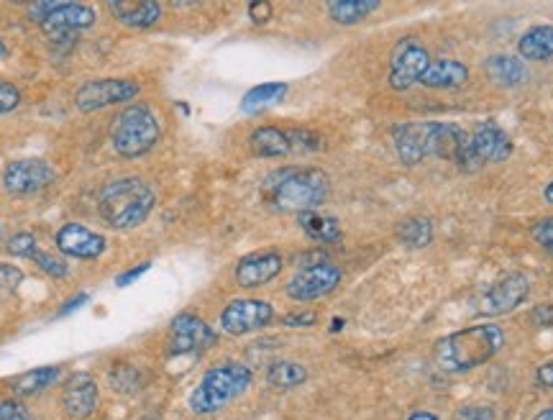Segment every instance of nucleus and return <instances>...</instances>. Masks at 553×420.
Listing matches in <instances>:
<instances>
[{"label":"nucleus","instance_id":"f257e3e1","mask_svg":"<svg viewBox=\"0 0 553 420\" xmlns=\"http://www.w3.org/2000/svg\"><path fill=\"white\" fill-rule=\"evenodd\" d=\"M331 195V180L318 167H280L262 182V200L277 213H308L318 210Z\"/></svg>","mask_w":553,"mask_h":420},{"label":"nucleus","instance_id":"f03ea898","mask_svg":"<svg viewBox=\"0 0 553 420\" xmlns=\"http://www.w3.org/2000/svg\"><path fill=\"white\" fill-rule=\"evenodd\" d=\"M505 344V331L495 323L461 328L449 333L433 346V359L446 374H466L495 359Z\"/></svg>","mask_w":553,"mask_h":420},{"label":"nucleus","instance_id":"7ed1b4c3","mask_svg":"<svg viewBox=\"0 0 553 420\" xmlns=\"http://www.w3.org/2000/svg\"><path fill=\"white\" fill-rule=\"evenodd\" d=\"M392 144L402 164L415 167L428 157L459 159L466 134L454 123H400L392 131Z\"/></svg>","mask_w":553,"mask_h":420},{"label":"nucleus","instance_id":"20e7f679","mask_svg":"<svg viewBox=\"0 0 553 420\" xmlns=\"http://www.w3.org/2000/svg\"><path fill=\"white\" fill-rule=\"evenodd\" d=\"M157 195L141 177H116L98 195V216L113 231H131L149 218Z\"/></svg>","mask_w":553,"mask_h":420},{"label":"nucleus","instance_id":"39448f33","mask_svg":"<svg viewBox=\"0 0 553 420\" xmlns=\"http://www.w3.org/2000/svg\"><path fill=\"white\" fill-rule=\"evenodd\" d=\"M251 369L246 364L239 362H223L218 367L208 369V372L200 377L198 387L190 392V410L195 415H210L218 413L221 408H226L228 403H233L236 397L244 395L251 387Z\"/></svg>","mask_w":553,"mask_h":420},{"label":"nucleus","instance_id":"423d86ee","mask_svg":"<svg viewBox=\"0 0 553 420\" xmlns=\"http://www.w3.org/2000/svg\"><path fill=\"white\" fill-rule=\"evenodd\" d=\"M159 139H162V129H159L157 116L144 103H134L129 108H123L116 121H113L111 144L118 157L123 159L144 157V154L152 152Z\"/></svg>","mask_w":553,"mask_h":420},{"label":"nucleus","instance_id":"0eeeda50","mask_svg":"<svg viewBox=\"0 0 553 420\" xmlns=\"http://www.w3.org/2000/svg\"><path fill=\"white\" fill-rule=\"evenodd\" d=\"M323 146L321 134L310 129H280V126H259L251 131L249 149L254 157L282 159L292 154L318 152Z\"/></svg>","mask_w":553,"mask_h":420},{"label":"nucleus","instance_id":"6e6552de","mask_svg":"<svg viewBox=\"0 0 553 420\" xmlns=\"http://www.w3.org/2000/svg\"><path fill=\"white\" fill-rule=\"evenodd\" d=\"M513 149V139H510L497 123L484 121L474 129L472 136H466V144L464 149H461L456 164H459L464 172H479L484 164L510 159Z\"/></svg>","mask_w":553,"mask_h":420},{"label":"nucleus","instance_id":"1a4fd4ad","mask_svg":"<svg viewBox=\"0 0 553 420\" xmlns=\"http://www.w3.org/2000/svg\"><path fill=\"white\" fill-rule=\"evenodd\" d=\"M141 85L129 77H103V80L85 82L75 93L77 111L93 113L111 108L118 103H129V100L139 98Z\"/></svg>","mask_w":553,"mask_h":420},{"label":"nucleus","instance_id":"9d476101","mask_svg":"<svg viewBox=\"0 0 553 420\" xmlns=\"http://www.w3.org/2000/svg\"><path fill=\"white\" fill-rule=\"evenodd\" d=\"M431 67V54L428 49L415 39L397 41V47L392 49L390 57V72H387V82L392 90H410L415 82L423 80L425 70Z\"/></svg>","mask_w":553,"mask_h":420},{"label":"nucleus","instance_id":"9b49d317","mask_svg":"<svg viewBox=\"0 0 553 420\" xmlns=\"http://www.w3.org/2000/svg\"><path fill=\"white\" fill-rule=\"evenodd\" d=\"M57 182V170L47 159H16L3 170V187L11 195H34Z\"/></svg>","mask_w":553,"mask_h":420},{"label":"nucleus","instance_id":"f8f14e48","mask_svg":"<svg viewBox=\"0 0 553 420\" xmlns=\"http://www.w3.org/2000/svg\"><path fill=\"white\" fill-rule=\"evenodd\" d=\"M274 321V308L267 300L236 298L221 310V328L228 336H246L262 331Z\"/></svg>","mask_w":553,"mask_h":420},{"label":"nucleus","instance_id":"ddd939ff","mask_svg":"<svg viewBox=\"0 0 553 420\" xmlns=\"http://www.w3.org/2000/svg\"><path fill=\"white\" fill-rule=\"evenodd\" d=\"M341 282V269L336 267L328 259H321L315 264H305L290 282H287V295L297 303H310V300H318L328 292H333Z\"/></svg>","mask_w":553,"mask_h":420},{"label":"nucleus","instance_id":"4468645a","mask_svg":"<svg viewBox=\"0 0 553 420\" xmlns=\"http://www.w3.org/2000/svg\"><path fill=\"white\" fill-rule=\"evenodd\" d=\"M530 295V280L523 272H510L502 280H497L495 285L484 292L477 303V315L484 318H497V315L513 313L515 308L528 300Z\"/></svg>","mask_w":553,"mask_h":420},{"label":"nucleus","instance_id":"2eb2a0df","mask_svg":"<svg viewBox=\"0 0 553 420\" xmlns=\"http://www.w3.org/2000/svg\"><path fill=\"white\" fill-rule=\"evenodd\" d=\"M218 336L208 323L195 313H180L169 326V354H200L216 344Z\"/></svg>","mask_w":553,"mask_h":420},{"label":"nucleus","instance_id":"dca6fc26","mask_svg":"<svg viewBox=\"0 0 553 420\" xmlns=\"http://www.w3.org/2000/svg\"><path fill=\"white\" fill-rule=\"evenodd\" d=\"M57 249L70 259H80V262H93V259L103 257L105 249H108V239L93 228L82 226V223H65L59 228L57 236Z\"/></svg>","mask_w":553,"mask_h":420},{"label":"nucleus","instance_id":"f3484780","mask_svg":"<svg viewBox=\"0 0 553 420\" xmlns=\"http://www.w3.org/2000/svg\"><path fill=\"white\" fill-rule=\"evenodd\" d=\"M282 267H285V259H282L280 251H254V254H246V257L236 264L233 277H236V285L239 287L254 290V287L269 285L274 277H280Z\"/></svg>","mask_w":553,"mask_h":420},{"label":"nucleus","instance_id":"a211bd4d","mask_svg":"<svg viewBox=\"0 0 553 420\" xmlns=\"http://www.w3.org/2000/svg\"><path fill=\"white\" fill-rule=\"evenodd\" d=\"M95 18H98V13L88 3H59L57 11L41 24V31L49 39H67L77 31L90 29L95 24Z\"/></svg>","mask_w":553,"mask_h":420},{"label":"nucleus","instance_id":"6ab92c4d","mask_svg":"<svg viewBox=\"0 0 553 420\" xmlns=\"http://www.w3.org/2000/svg\"><path fill=\"white\" fill-rule=\"evenodd\" d=\"M98 400V385H95L90 374H72L70 380H67L65 392H62V405H65V413L70 420L90 418L95 413V408H98Z\"/></svg>","mask_w":553,"mask_h":420},{"label":"nucleus","instance_id":"aec40b11","mask_svg":"<svg viewBox=\"0 0 553 420\" xmlns=\"http://www.w3.org/2000/svg\"><path fill=\"white\" fill-rule=\"evenodd\" d=\"M108 11L131 29H149L162 18V6L157 0H108Z\"/></svg>","mask_w":553,"mask_h":420},{"label":"nucleus","instance_id":"412c9836","mask_svg":"<svg viewBox=\"0 0 553 420\" xmlns=\"http://www.w3.org/2000/svg\"><path fill=\"white\" fill-rule=\"evenodd\" d=\"M484 72L492 82L502 85V88H518L528 80V67L520 57H513V54H492L484 62Z\"/></svg>","mask_w":553,"mask_h":420},{"label":"nucleus","instance_id":"4be33fe9","mask_svg":"<svg viewBox=\"0 0 553 420\" xmlns=\"http://www.w3.org/2000/svg\"><path fill=\"white\" fill-rule=\"evenodd\" d=\"M469 80V67L459 59H436L431 62V67L425 70L420 85L436 90H449V88H461L464 82Z\"/></svg>","mask_w":553,"mask_h":420},{"label":"nucleus","instance_id":"5701e85b","mask_svg":"<svg viewBox=\"0 0 553 420\" xmlns=\"http://www.w3.org/2000/svg\"><path fill=\"white\" fill-rule=\"evenodd\" d=\"M520 59L528 62H548L553 59V26L541 24L525 31L518 39Z\"/></svg>","mask_w":553,"mask_h":420},{"label":"nucleus","instance_id":"b1692460","mask_svg":"<svg viewBox=\"0 0 553 420\" xmlns=\"http://www.w3.org/2000/svg\"><path fill=\"white\" fill-rule=\"evenodd\" d=\"M297 226L303 228L305 236L310 241H318V244H336L341 239V223L333 216H323L318 210H308V213H300L297 216Z\"/></svg>","mask_w":553,"mask_h":420},{"label":"nucleus","instance_id":"393cba45","mask_svg":"<svg viewBox=\"0 0 553 420\" xmlns=\"http://www.w3.org/2000/svg\"><path fill=\"white\" fill-rule=\"evenodd\" d=\"M59 377H62V369H59V367L31 369V372L18 374L16 380L11 382V390L16 392L18 397L39 395V392H44V390H49L52 385H57Z\"/></svg>","mask_w":553,"mask_h":420},{"label":"nucleus","instance_id":"a878e982","mask_svg":"<svg viewBox=\"0 0 553 420\" xmlns=\"http://www.w3.org/2000/svg\"><path fill=\"white\" fill-rule=\"evenodd\" d=\"M379 6H382L379 0H333L328 3V16L341 26H354L372 16Z\"/></svg>","mask_w":553,"mask_h":420},{"label":"nucleus","instance_id":"bb28decb","mask_svg":"<svg viewBox=\"0 0 553 420\" xmlns=\"http://www.w3.org/2000/svg\"><path fill=\"white\" fill-rule=\"evenodd\" d=\"M285 95H287L285 82H264V85L251 88L249 93L244 95V100H241V111L254 116V113H262L267 111V108H272V105L280 103Z\"/></svg>","mask_w":553,"mask_h":420},{"label":"nucleus","instance_id":"cd10ccee","mask_svg":"<svg viewBox=\"0 0 553 420\" xmlns=\"http://www.w3.org/2000/svg\"><path fill=\"white\" fill-rule=\"evenodd\" d=\"M433 236H436V231H433L431 218H405L397 226V239H400L402 246H408V249H425L433 241Z\"/></svg>","mask_w":553,"mask_h":420},{"label":"nucleus","instance_id":"c85d7f7f","mask_svg":"<svg viewBox=\"0 0 553 420\" xmlns=\"http://www.w3.org/2000/svg\"><path fill=\"white\" fill-rule=\"evenodd\" d=\"M308 380V369L297 362H274L267 369V382L277 390H292V387H300Z\"/></svg>","mask_w":553,"mask_h":420},{"label":"nucleus","instance_id":"c756f323","mask_svg":"<svg viewBox=\"0 0 553 420\" xmlns=\"http://www.w3.org/2000/svg\"><path fill=\"white\" fill-rule=\"evenodd\" d=\"M31 259H34L36 267H39L44 275L54 277V280H65V277L70 275V264H67L62 257H54V254H49V251L36 249V254Z\"/></svg>","mask_w":553,"mask_h":420},{"label":"nucleus","instance_id":"7c9ffc66","mask_svg":"<svg viewBox=\"0 0 553 420\" xmlns=\"http://www.w3.org/2000/svg\"><path fill=\"white\" fill-rule=\"evenodd\" d=\"M24 282V269L16 264H0V300L11 298Z\"/></svg>","mask_w":553,"mask_h":420},{"label":"nucleus","instance_id":"2f4dec72","mask_svg":"<svg viewBox=\"0 0 553 420\" xmlns=\"http://www.w3.org/2000/svg\"><path fill=\"white\" fill-rule=\"evenodd\" d=\"M6 249L11 257H34L36 249H39V244H36L34 234H29V231H21V234H16L8 239Z\"/></svg>","mask_w":553,"mask_h":420},{"label":"nucleus","instance_id":"473e14b6","mask_svg":"<svg viewBox=\"0 0 553 420\" xmlns=\"http://www.w3.org/2000/svg\"><path fill=\"white\" fill-rule=\"evenodd\" d=\"M111 385L118 392H134L139 387V374H136V369L121 364V367H116L111 372Z\"/></svg>","mask_w":553,"mask_h":420},{"label":"nucleus","instance_id":"72a5a7b5","mask_svg":"<svg viewBox=\"0 0 553 420\" xmlns=\"http://www.w3.org/2000/svg\"><path fill=\"white\" fill-rule=\"evenodd\" d=\"M530 236H533V241H536L541 249L553 254V216L536 221V226L530 228Z\"/></svg>","mask_w":553,"mask_h":420},{"label":"nucleus","instance_id":"f704fd0d","mask_svg":"<svg viewBox=\"0 0 553 420\" xmlns=\"http://www.w3.org/2000/svg\"><path fill=\"white\" fill-rule=\"evenodd\" d=\"M18 103H21V90L11 82H0V116L16 111Z\"/></svg>","mask_w":553,"mask_h":420},{"label":"nucleus","instance_id":"c9c22d12","mask_svg":"<svg viewBox=\"0 0 553 420\" xmlns=\"http://www.w3.org/2000/svg\"><path fill=\"white\" fill-rule=\"evenodd\" d=\"M454 420H497V415L487 405H464L461 410H456Z\"/></svg>","mask_w":553,"mask_h":420},{"label":"nucleus","instance_id":"e433bc0d","mask_svg":"<svg viewBox=\"0 0 553 420\" xmlns=\"http://www.w3.org/2000/svg\"><path fill=\"white\" fill-rule=\"evenodd\" d=\"M0 420H36L29 410L16 400H0Z\"/></svg>","mask_w":553,"mask_h":420},{"label":"nucleus","instance_id":"4c0bfd02","mask_svg":"<svg viewBox=\"0 0 553 420\" xmlns=\"http://www.w3.org/2000/svg\"><path fill=\"white\" fill-rule=\"evenodd\" d=\"M530 323H533V326H541V328H551L553 326V303L536 305V308L530 310Z\"/></svg>","mask_w":553,"mask_h":420},{"label":"nucleus","instance_id":"58836bf2","mask_svg":"<svg viewBox=\"0 0 553 420\" xmlns=\"http://www.w3.org/2000/svg\"><path fill=\"white\" fill-rule=\"evenodd\" d=\"M59 8V3H54V0H41V3H31L29 6V18H34V21H39V24H44L49 16H52L54 11Z\"/></svg>","mask_w":553,"mask_h":420},{"label":"nucleus","instance_id":"ea45409f","mask_svg":"<svg viewBox=\"0 0 553 420\" xmlns=\"http://www.w3.org/2000/svg\"><path fill=\"white\" fill-rule=\"evenodd\" d=\"M315 323H318V313H313V310L285 315V326L290 328H308V326H315Z\"/></svg>","mask_w":553,"mask_h":420},{"label":"nucleus","instance_id":"a19ab883","mask_svg":"<svg viewBox=\"0 0 553 420\" xmlns=\"http://www.w3.org/2000/svg\"><path fill=\"white\" fill-rule=\"evenodd\" d=\"M249 18L254 21V24H267L269 18H272V3H267V0H257V3H251Z\"/></svg>","mask_w":553,"mask_h":420},{"label":"nucleus","instance_id":"79ce46f5","mask_svg":"<svg viewBox=\"0 0 553 420\" xmlns=\"http://www.w3.org/2000/svg\"><path fill=\"white\" fill-rule=\"evenodd\" d=\"M536 380H538V385H541V387H551V390H553V359H551V362H546V364H541V367H538Z\"/></svg>","mask_w":553,"mask_h":420},{"label":"nucleus","instance_id":"37998d69","mask_svg":"<svg viewBox=\"0 0 553 420\" xmlns=\"http://www.w3.org/2000/svg\"><path fill=\"white\" fill-rule=\"evenodd\" d=\"M146 269H149V262H144L141 264V267H134V269H129V272H126V275H121L116 280V285H121V287H126V285H131V282L136 280V277H141L146 272Z\"/></svg>","mask_w":553,"mask_h":420},{"label":"nucleus","instance_id":"c03bdc74","mask_svg":"<svg viewBox=\"0 0 553 420\" xmlns=\"http://www.w3.org/2000/svg\"><path fill=\"white\" fill-rule=\"evenodd\" d=\"M408 420H438V415L433 413H425V410H420V413H413Z\"/></svg>","mask_w":553,"mask_h":420},{"label":"nucleus","instance_id":"a18cd8bd","mask_svg":"<svg viewBox=\"0 0 553 420\" xmlns=\"http://www.w3.org/2000/svg\"><path fill=\"white\" fill-rule=\"evenodd\" d=\"M543 198H546V203H551V205H553V180L548 182L546 190H543Z\"/></svg>","mask_w":553,"mask_h":420},{"label":"nucleus","instance_id":"49530a36","mask_svg":"<svg viewBox=\"0 0 553 420\" xmlns=\"http://www.w3.org/2000/svg\"><path fill=\"white\" fill-rule=\"evenodd\" d=\"M533 420H553V408H546V410H541V413L536 415V418Z\"/></svg>","mask_w":553,"mask_h":420},{"label":"nucleus","instance_id":"de8ad7c7","mask_svg":"<svg viewBox=\"0 0 553 420\" xmlns=\"http://www.w3.org/2000/svg\"><path fill=\"white\" fill-rule=\"evenodd\" d=\"M8 54V49H6V44H3V41H0V57H6Z\"/></svg>","mask_w":553,"mask_h":420},{"label":"nucleus","instance_id":"09e8293b","mask_svg":"<svg viewBox=\"0 0 553 420\" xmlns=\"http://www.w3.org/2000/svg\"><path fill=\"white\" fill-rule=\"evenodd\" d=\"M144 420H157V418H144Z\"/></svg>","mask_w":553,"mask_h":420}]
</instances>
